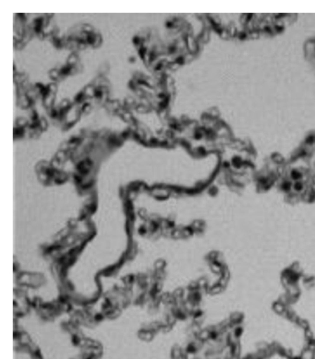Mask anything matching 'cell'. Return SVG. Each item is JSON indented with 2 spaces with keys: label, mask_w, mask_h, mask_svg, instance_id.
<instances>
[{
  "label": "cell",
  "mask_w": 315,
  "mask_h": 359,
  "mask_svg": "<svg viewBox=\"0 0 315 359\" xmlns=\"http://www.w3.org/2000/svg\"><path fill=\"white\" fill-rule=\"evenodd\" d=\"M53 99H54V95H52V94H48L45 97V104L46 107H51L52 103H53Z\"/></svg>",
  "instance_id": "6da1fadb"
},
{
  "label": "cell",
  "mask_w": 315,
  "mask_h": 359,
  "mask_svg": "<svg viewBox=\"0 0 315 359\" xmlns=\"http://www.w3.org/2000/svg\"><path fill=\"white\" fill-rule=\"evenodd\" d=\"M83 93L85 94V95L92 96V95H94V94H95V90L93 89V86L89 85V86H87V87L85 88L84 92H83Z\"/></svg>",
  "instance_id": "7a4b0ae2"
},
{
  "label": "cell",
  "mask_w": 315,
  "mask_h": 359,
  "mask_svg": "<svg viewBox=\"0 0 315 359\" xmlns=\"http://www.w3.org/2000/svg\"><path fill=\"white\" fill-rule=\"evenodd\" d=\"M265 359H289V358H288V356L282 355H280V354H274V355H270L269 357L265 358Z\"/></svg>",
  "instance_id": "3957f363"
},
{
  "label": "cell",
  "mask_w": 315,
  "mask_h": 359,
  "mask_svg": "<svg viewBox=\"0 0 315 359\" xmlns=\"http://www.w3.org/2000/svg\"><path fill=\"white\" fill-rule=\"evenodd\" d=\"M68 64H69V65L76 64V63H78V58H77V56H76L75 54H72L71 56L69 57V58H68Z\"/></svg>",
  "instance_id": "277c9868"
},
{
  "label": "cell",
  "mask_w": 315,
  "mask_h": 359,
  "mask_svg": "<svg viewBox=\"0 0 315 359\" xmlns=\"http://www.w3.org/2000/svg\"><path fill=\"white\" fill-rule=\"evenodd\" d=\"M39 126H40V128H41L42 130L46 129V127H47V122H46V120H45V119H42V120H40V122H39Z\"/></svg>",
  "instance_id": "5b68a950"
},
{
  "label": "cell",
  "mask_w": 315,
  "mask_h": 359,
  "mask_svg": "<svg viewBox=\"0 0 315 359\" xmlns=\"http://www.w3.org/2000/svg\"><path fill=\"white\" fill-rule=\"evenodd\" d=\"M59 71H58L57 70H53L52 71H50V76L54 79H58L59 77Z\"/></svg>",
  "instance_id": "8992f818"
},
{
  "label": "cell",
  "mask_w": 315,
  "mask_h": 359,
  "mask_svg": "<svg viewBox=\"0 0 315 359\" xmlns=\"http://www.w3.org/2000/svg\"><path fill=\"white\" fill-rule=\"evenodd\" d=\"M47 88H48L49 94H52V93L54 94L55 91H57V86H55V84H50Z\"/></svg>",
  "instance_id": "52a82bcc"
},
{
  "label": "cell",
  "mask_w": 315,
  "mask_h": 359,
  "mask_svg": "<svg viewBox=\"0 0 315 359\" xmlns=\"http://www.w3.org/2000/svg\"><path fill=\"white\" fill-rule=\"evenodd\" d=\"M27 124V120L25 119H19L18 120V125L19 127H24Z\"/></svg>",
  "instance_id": "ba28073f"
},
{
  "label": "cell",
  "mask_w": 315,
  "mask_h": 359,
  "mask_svg": "<svg viewBox=\"0 0 315 359\" xmlns=\"http://www.w3.org/2000/svg\"><path fill=\"white\" fill-rule=\"evenodd\" d=\"M90 110H91V106H90V105H88V104H87V105H84V106H83V107H82V111H83V112L88 113V112L90 111Z\"/></svg>",
  "instance_id": "9c48e42d"
},
{
  "label": "cell",
  "mask_w": 315,
  "mask_h": 359,
  "mask_svg": "<svg viewBox=\"0 0 315 359\" xmlns=\"http://www.w3.org/2000/svg\"><path fill=\"white\" fill-rule=\"evenodd\" d=\"M57 156L59 157V159H60V158H63L64 156H66V154H65L63 151H60V152H58V153L57 154Z\"/></svg>",
  "instance_id": "30bf717a"
},
{
  "label": "cell",
  "mask_w": 315,
  "mask_h": 359,
  "mask_svg": "<svg viewBox=\"0 0 315 359\" xmlns=\"http://www.w3.org/2000/svg\"><path fill=\"white\" fill-rule=\"evenodd\" d=\"M68 106V100H64L62 102V105H61V107L62 108H65V107H67Z\"/></svg>",
  "instance_id": "8fae6325"
}]
</instances>
